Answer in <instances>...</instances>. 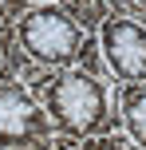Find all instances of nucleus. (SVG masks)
Listing matches in <instances>:
<instances>
[{"label": "nucleus", "instance_id": "423d86ee", "mask_svg": "<svg viewBox=\"0 0 146 150\" xmlns=\"http://www.w3.org/2000/svg\"><path fill=\"white\" fill-rule=\"evenodd\" d=\"M63 8H67L71 16H75L79 24H83V32L87 36H99V28H103V20L111 16V8H107V0H63Z\"/></svg>", "mask_w": 146, "mask_h": 150}, {"label": "nucleus", "instance_id": "20e7f679", "mask_svg": "<svg viewBox=\"0 0 146 150\" xmlns=\"http://www.w3.org/2000/svg\"><path fill=\"white\" fill-rule=\"evenodd\" d=\"M99 52L118 83H146V20L115 8L99 28Z\"/></svg>", "mask_w": 146, "mask_h": 150}, {"label": "nucleus", "instance_id": "f03ea898", "mask_svg": "<svg viewBox=\"0 0 146 150\" xmlns=\"http://www.w3.org/2000/svg\"><path fill=\"white\" fill-rule=\"evenodd\" d=\"M12 40H16V52L36 71H67V67L99 71L91 36L83 32V24L63 4H32V8H24L16 16Z\"/></svg>", "mask_w": 146, "mask_h": 150}, {"label": "nucleus", "instance_id": "0eeeda50", "mask_svg": "<svg viewBox=\"0 0 146 150\" xmlns=\"http://www.w3.org/2000/svg\"><path fill=\"white\" fill-rule=\"evenodd\" d=\"M71 150H134L126 138H115V134H95V138H79Z\"/></svg>", "mask_w": 146, "mask_h": 150}, {"label": "nucleus", "instance_id": "f257e3e1", "mask_svg": "<svg viewBox=\"0 0 146 150\" xmlns=\"http://www.w3.org/2000/svg\"><path fill=\"white\" fill-rule=\"evenodd\" d=\"M39 103L51 119L55 134L71 138H95V134H115L123 127L118 103H111V87L99 71L91 67H67L36 83Z\"/></svg>", "mask_w": 146, "mask_h": 150}, {"label": "nucleus", "instance_id": "6e6552de", "mask_svg": "<svg viewBox=\"0 0 146 150\" xmlns=\"http://www.w3.org/2000/svg\"><path fill=\"white\" fill-rule=\"evenodd\" d=\"M20 4H63V0H20Z\"/></svg>", "mask_w": 146, "mask_h": 150}, {"label": "nucleus", "instance_id": "39448f33", "mask_svg": "<svg viewBox=\"0 0 146 150\" xmlns=\"http://www.w3.org/2000/svg\"><path fill=\"white\" fill-rule=\"evenodd\" d=\"M115 103H118V119H123L130 142L146 150V83H118Z\"/></svg>", "mask_w": 146, "mask_h": 150}, {"label": "nucleus", "instance_id": "7ed1b4c3", "mask_svg": "<svg viewBox=\"0 0 146 150\" xmlns=\"http://www.w3.org/2000/svg\"><path fill=\"white\" fill-rule=\"evenodd\" d=\"M55 127L44 103L12 71L0 75V150H51Z\"/></svg>", "mask_w": 146, "mask_h": 150}]
</instances>
